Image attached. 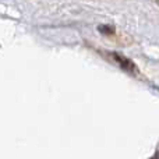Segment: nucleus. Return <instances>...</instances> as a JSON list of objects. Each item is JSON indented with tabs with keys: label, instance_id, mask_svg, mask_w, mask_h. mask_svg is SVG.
<instances>
[{
	"label": "nucleus",
	"instance_id": "f257e3e1",
	"mask_svg": "<svg viewBox=\"0 0 159 159\" xmlns=\"http://www.w3.org/2000/svg\"><path fill=\"white\" fill-rule=\"evenodd\" d=\"M109 55L112 56L113 60H115L116 63H117L123 70H126L127 73H130V74H138L137 66H135V64L133 63L130 59L124 57L123 55H119V53H109Z\"/></svg>",
	"mask_w": 159,
	"mask_h": 159
}]
</instances>
